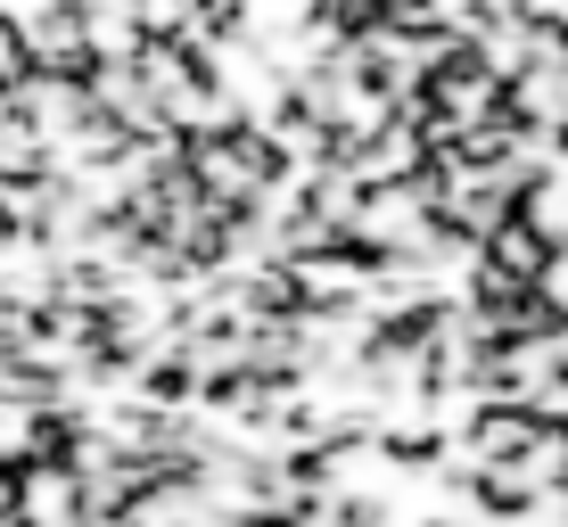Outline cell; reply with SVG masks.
Listing matches in <instances>:
<instances>
[{"instance_id": "obj_1", "label": "cell", "mask_w": 568, "mask_h": 527, "mask_svg": "<svg viewBox=\"0 0 568 527\" xmlns=\"http://www.w3.org/2000/svg\"><path fill=\"white\" fill-rule=\"evenodd\" d=\"M190 173L206 182V199H214V206L247 214V206H256L264 190L288 173V165H281V149H272V132L240 115V124H223V132H199V141H190Z\"/></svg>"}, {"instance_id": "obj_2", "label": "cell", "mask_w": 568, "mask_h": 527, "mask_svg": "<svg viewBox=\"0 0 568 527\" xmlns=\"http://www.w3.org/2000/svg\"><path fill=\"white\" fill-rule=\"evenodd\" d=\"M428 158H437V149H428V124H420V115H404V108L387 115L371 141L346 149V165H355V182H363V190H379V182H420Z\"/></svg>"}, {"instance_id": "obj_3", "label": "cell", "mask_w": 568, "mask_h": 527, "mask_svg": "<svg viewBox=\"0 0 568 527\" xmlns=\"http://www.w3.org/2000/svg\"><path fill=\"white\" fill-rule=\"evenodd\" d=\"M478 256L495 264V272H511V281H544V264H552L560 247H552V231H544L536 214H503V223H495V240H486Z\"/></svg>"}]
</instances>
